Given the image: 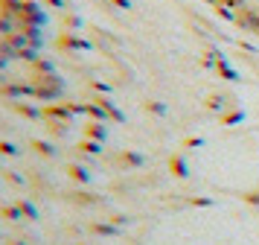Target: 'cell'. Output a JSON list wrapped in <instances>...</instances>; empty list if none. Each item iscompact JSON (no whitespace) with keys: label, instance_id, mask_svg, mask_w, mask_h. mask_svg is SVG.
<instances>
[{"label":"cell","instance_id":"obj_3","mask_svg":"<svg viewBox=\"0 0 259 245\" xmlns=\"http://www.w3.org/2000/svg\"><path fill=\"white\" fill-rule=\"evenodd\" d=\"M88 134H94V137H105V131H102V126H91V128H88Z\"/></svg>","mask_w":259,"mask_h":245},{"label":"cell","instance_id":"obj_1","mask_svg":"<svg viewBox=\"0 0 259 245\" xmlns=\"http://www.w3.org/2000/svg\"><path fill=\"white\" fill-rule=\"evenodd\" d=\"M247 15H242V23L245 26H250V29H259V12H250V9H245Z\"/></svg>","mask_w":259,"mask_h":245},{"label":"cell","instance_id":"obj_2","mask_svg":"<svg viewBox=\"0 0 259 245\" xmlns=\"http://www.w3.org/2000/svg\"><path fill=\"white\" fill-rule=\"evenodd\" d=\"M59 44H61V47H73V50H84V47H88L84 41H79V38H73V35H64V38H61Z\"/></svg>","mask_w":259,"mask_h":245},{"label":"cell","instance_id":"obj_4","mask_svg":"<svg viewBox=\"0 0 259 245\" xmlns=\"http://www.w3.org/2000/svg\"><path fill=\"white\" fill-rule=\"evenodd\" d=\"M0 152H6V155H15V149L9 146V143H0Z\"/></svg>","mask_w":259,"mask_h":245},{"label":"cell","instance_id":"obj_5","mask_svg":"<svg viewBox=\"0 0 259 245\" xmlns=\"http://www.w3.org/2000/svg\"><path fill=\"white\" fill-rule=\"evenodd\" d=\"M50 3H53V6H61V0H50Z\"/></svg>","mask_w":259,"mask_h":245}]
</instances>
